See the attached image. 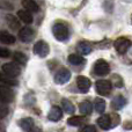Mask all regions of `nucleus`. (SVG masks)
<instances>
[{"mask_svg": "<svg viewBox=\"0 0 132 132\" xmlns=\"http://www.w3.org/2000/svg\"><path fill=\"white\" fill-rule=\"evenodd\" d=\"M11 56V51L8 49H5L0 46V58H8Z\"/></svg>", "mask_w": 132, "mask_h": 132, "instance_id": "obj_29", "label": "nucleus"}, {"mask_svg": "<svg viewBox=\"0 0 132 132\" xmlns=\"http://www.w3.org/2000/svg\"><path fill=\"white\" fill-rule=\"evenodd\" d=\"M79 132H96V128L92 124H88V125H85Z\"/></svg>", "mask_w": 132, "mask_h": 132, "instance_id": "obj_28", "label": "nucleus"}, {"mask_svg": "<svg viewBox=\"0 0 132 132\" xmlns=\"http://www.w3.org/2000/svg\"><path fill=\"white\" fill-rule=\"evenodd\" d=\"M114 46L119 55H124L131 46V41L129 38H126V37H119V38H117L115 41Z\"/></svg>", "mask_w": 132, "mask_h": 132, "instance_id": "obj_5", "label": "nucleus"}, {"mask_svg": "<svg viewBox=\"0 0 132 132\" xmlns=\"http://www.w3.org/2000/svg\"><path fill=\"white\" fill-rule=\"evenodd\" d=\"M111 84L114 85L115 87H117V88H119V87H123V79H122L121 75L114 74L111 77Z\"/></svg>", "mask_w": 132, "mask_h": 132, "instance_id": "obj_27", "label": "nucleus"}, {"mask_svg": "<svg viewBox=\"0 0 132 132\" xmlns=\"http://www.w3.org/2000/svg\"><path fill=\"white\" fill-rule=\"evenodd\" d=\"M68 63L72 65H81L85 63V59L81 55H70L68 56Z\"/></svg>", "mask_w": 132, "mask_h": 132, "instance_id": "obj_23", "label": "nucleus"}, {"mask_svg": "<svg viewBox=\"0 0 132 132\" xmlns=\"http://www.w3.org/2000/svg\"><path fill=\"white\" fill-rule=\"evenodd\" d=\"M94 108L98 114H103L105 110V101L103 98H96L94 102Z\"/></svg>", "mask_w": 132, "mask_h": 132, "instance_id": "obj_24", "label": "nucleus"}, {"mask_svg": "<svg viewBox=\"0 0 132 132\" xmlns=\"http://www.w3.org/2000/svg\"><path fill=\"white\" fill-rule=\"evenodd\" d=\"M93 72L97 77H105L110 72V66L104 59H98L93 66Z\"/></svg>", "mask_w": 132, "mask_h": 132, "instance_id": "obj_2", "label": "nucleus"}, {"mask_svg": "<svg viewBox=\"0 0 132 132\" xmlns=\"http://www.w3.org/2000/svg\"><path fill=\"white\" fill-rule=\"evenodd\" d=\"M0 132H6V126H5L4 123L0 122Z\"/></svg>", "mask_w": 132, "mask_h": 132, "instance_id": "obj_31", "label": "nucleus"}, {"mask_svg": "<svg viewBox=\"0 0 132 132\" xmlns=\"http://www.w3.org/2000/svg\"><path fill=\"white\" fill-rule=\"evenodd\" d=\"M0 42L4 44H14L15 43V37L9 32L5 31V30H1L0 31Z\"/></svg>", "mask_w": 132, "mask_h": 132, "instance_id": "obj_19", "label": "nucleus"}, {"mask_svg": "<svg viewBox=\"0 0 132 132\" xmlns=\"http://www.w3.org/2000/svg\"><path fill=\"white\" fill-rule=\"evenodd\" d=\"M77 86H78V88H79V90L81 92V93H87V92L89 90V88H90V86H92V82L87 77L79 75V77L77 78Z\"/></svg>", "mask_w": 132, "mask_h": 132, "instance_id": "obj_11", "label": "nucleus"}, {"mask_svg": "<svg viewBox=\"0 0 132 132\" xmlns=\"http://www.w3.org/2000/svg\"><path fill=\"white\" fill-rule=\"evenodd\" d=\"M126 104V100L123 95H117L115 98L111 101V108L115 110H119Z\"/></svg>", "mask_w": 132, "mask_h": 132, "instance_id": "obj_15", "label": "nucleus"}, {"mask_svg": "<svg viewBox=\"0 0 132 132\" xmlns=\"http://www.w3.org/2000/svg\"><path fill=\"white\" fill-rule=\"evenodd\" d=\"M8 105H7V102L4 101L2 98H0V119L5 118V117L8 115Z\"/></svg>", "mask_w": 132, "mask_h": 132, "instance_id": "obj_26", "label": "nucleus"}, {"mask_svg": "<svg viewBox=\"0 0 132 132\" xmlns=\"http://www.w3.org/2000/svg\"><path fill=\"white\" fill-rule=\"evenodd\" d=\"M34 36H35L34 30L30 27H23V28H21L20 31H19V38L22 42H24V43H28V42L32 41Z\"/></svg>", "mask_w": 132, "mask_h": 132, "instance_id": "obj_10", "label": "nucleus"}, {"mask_svg": "<svg viewBox=\"0 0 132 132\" xmlns=\"http://www.w3.org/2000/svg\"><path fill=\"white\" fill-rule=\"evenodd\" d=\"M21 4L24 7V9H27L29 12H35L36 13L39 9L38 5H37V2L35 0H21Z\"/></svg>", "mask_w": 132, "mask_h": 132, "instance_id": "obj_17", "label": "nucleus"}, {"mask_svg": "<svg viewBox=\"0 0 132 132\" xmlns=\"http://www.w3.org/2000/svg\"><path fill=\"white\" fill-rule=\"evenodd\" d=\"M0 98L6 101L7 103L12 102L14 100V92L13 89L9 87L8 84L0 85Z\"/></svg>", "mask_w": 132, "mask_h": 132, "instance_id": "obj_8", "label": "nucleus"}, {"mask_svg": "<svg viewBox=\"0 0 132 132\" xmlns=\"http://www.w3.org/2000/svg\"><path fill=\"white\" fill-rule=\"evenodd\" d=\"M123 126L125 130H132V122H130V121L125 122V123L123 124Z\"/></svg>", "mask_w": 132, "mask_h": 132, "instance_id": "obj_30", "label": "nucleus"}, {"mask_svg": "<svg viewBox=\"0 0 132 132\" xmlns=\"http://www.w3.org/2000/svg\"><path fill=\"white\" fill-rule=\"evenodd\" d=\"M62 108L67 114H73V112H74V105H73V103L71 102L70 100H67V98H63L62 100Z\"/></svg>", "mask_w": 132, "mask_h": 132, "instance_id": "obj_22", "label": "nucleus"}, {"mask_svg": "<svg viewBox=\"0 0 132 132\" xmlns=\"http://www.w3.org/2000/svg\"><path fill=\"white\" fill-rule=\"evenodd\" d=\"M86 122V118L81 116H73L67 119V124L71 126H80Z\"/></svg>", "mask_w": 132, "mask_h": 132, "instance_id": "obj_21", "label": "nucleus"}, {"mask_svg": "<svg viewBox=\"0 0 132 132\" xmlns=\"http://www.w3.org/2000/svg\"><path fill=\"white\" fill-rule=\"evenodd\" d=\"M97 124L102 130H109L110 128H112L111 116H109V115H102L97 119Z\"/></svg>", "mask_w": 132, "mask_h": 132, "instance_id": "obj_13", "label": "nucleus"}, {"mask_svg": "<svg viewBox=\"0 0 132 132\" xmlns=\"http://www.w3.org/2000/svg\"><path fill=\"white\" fill-rule=\"evenodd\" d=\"M131 23H132V16H131Z\"/></svg>", "mask_w": 132, "mask_h": 132, "instance_id": "obj_32", "label": "nucleus"}, {"mask_svg": "<svg viewBox=\"0 0 132 132\" xmlns=\"http://www.w3.org/2000/svg\"><path fill=\"white\" fill-rule=\"evenodd\" d=\"M79 110L82 115L87 116V115H90L93 111V104H92L89 101H82L79 104Z\"/></svg>", "mask_w": 132, "mask_h": 132, "instance_id": "obj_18", "label": "nucleus"}, {"mask_svg": "<svg viewBox=\"0 0 132 132\" xmlns=\"http://www.w3.org/2000/svg\"><path fill=\"white\" fill-rule=\"evenodd\" d=\"M77 51L80 55H89L92 52V45L86 41H81L77 44Z\"/></svg>", "mask_w": 132, "mask_h": 132, "instance_id": "obj_14", "label": "nucleus"}, {"mask_svg": "<svg viewBox=\"0 0 132 132\" xmlns=\"http://www.w3.org/2000/svg\"><path fill=\"white\" fill-rule=\"evenodd\" d=\"M32 51H34L35 55L39 56L41 58H44L50 52V46L45 41H37L35 43L34 48H32Z\"/></svg>", "mask_w": 132, "mask_h": 132, "instance_id": "obj_4", "label": "nucleus"}, {"mask_svg": "<svg viewBox=\"0 0 132 132\" xmlns=\"http://www.w3.org/2000/svg\"><path fill=\"white\" fill-rule=\"evenodd\" d=\"M2 71H4L5 74H7L11 78H15L18 75H20L21 70L16 64H13V63H8V64L2 65Z\"/></svg>", "mask_w": 132, "mask_h": 132, "instance_id": "obj_9", "label": "nucleus"}, {"mask_svg": "<svg viewBox=\"0 0 132 132\" xmlns=\"http://www.w3.org/2000/svg\"><path fill=\"white\" fill-rule=\"evenodd\" d=\"M71 79V72L66 67L59 68L55 74V81L58 85H64Z\"/></svg>", "mask_w": 132, "mask_h": 132, "instance_id": "obj_7", "label": "nucleus"}, {"mask_svg": "<svg viewBox=\"0 0 132 132\" xmlns=\"http://www.w3.org/2000/svg\"><path fill=\"white\" fill-rule=\"evenodd\" d=\"M62 117H63V110L58 105H53L48 114V118L51 122H58L62 119Z\"/></svg>", "mask_w": 132, "mask_h": 132, "instance_id": "obj_12", "label": "nucleus"}, {"mask_svg": "<svg viewBox=\"0 0 132 132\" xmlns=\"http://www.w3.org/2000/svg\"><path fill=\"white\" fill-rule=\"evenodd\" d=\"M19 125H20L21 129L26 132H42L36 125H35L34 121H32L30 117H24V118L20 119V121H19Z\"/></svg>", "mask_w": 132, "mask_h": 132, "instance_id": "obj_6", "label": "nucleus"}, {"mask_svg": "<svg viewBox=\"0 0 132 132\" xmlns=\"http://www.w3.org/2000/svg\"><path fill=\"white\" fill-rule=\"evenodd\" d=\"M6 21H7V24L9 26V28H11L12 30H16L20 28V22H19L15 16L12 15V14H8V15L6 16Z\"/></svg>", "mask_w": 132, "mask_h": 132, "instance_id": "obj_20", "label": "nucleus"}, {"mask_svg": "<svg viewBox=\"0 0 132 132\" xmlns=\"http://www.w3.org/2000/svg\"><path fill=\"white\" fill-rule=\"evenodd\" d=\"M53 36L56 37V39L59 42H65L70 37V30H68L67 26L64 23H56L52 28Z\"/></svg>", "mask_w": 132, "mask_h": 132, "instance_id": "obj_1", "label": "nucleus"}, {"mask_svg": "<svg viewBox=\"0 0 132 132\" xmlns=\"http://www.w3.org/2000/svg\"><path fill=\"white\" fill-rule=\"evenodd\" d=\"M14 60H15L18 64H21V65H26L27 64V56L24 55V53L20 52V51H16L15 53H14Z\"/></svg>", "mask_w": 132, "mask_h": 132, "instance_id": "obj_25", "label": "nucleus"}, {"mask_svg": "<svg viewBox=\"0 0 132 132\" xmlns=\"http://www.w3.org/2000/svg\"><path fill=\"white\" fill-rule=\"evenodd\" d=\"M18 16L21 21H23V22L27 23V24L31 23L32 20H34V18H32V15H31V12L27 11V9H21V11H19Z\"/></svg>", "mask_w": 132, "mask_h": 132, "instance_id": "obj_16", "label": "nucleus"}, {"mask_svg": "<svg viewBox=\"0 0 132 132\" xmlns=\"http://www.w3.org/2000/svg\"><path fill=\"white\" fill-rule=\"evenodd\" d=\"M95 89L97 94L102 96H107L111 93L112 89V84L109 80H97L95 84Z\"/></svg>", "mask_w": 132, "mask_h": 132, "instance_id": "obj_3", "label": "nucleus"}]
</instances>
